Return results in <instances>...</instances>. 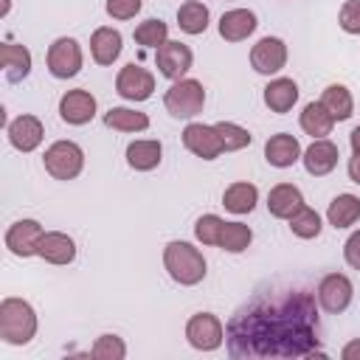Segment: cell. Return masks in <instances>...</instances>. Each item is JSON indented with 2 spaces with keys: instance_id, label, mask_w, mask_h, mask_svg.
<instances>
[{
  "instance_id": "cell-22",
  "label": "cell",
  "mask_w": 360,
  "mask_h": 360,
  "mask_svg": "<svg viewBox=\"0 0 360 360\" xmlns=\"http://www.w3.org/2000/svg\"><path fill=\"white\" fill-rule=\"evenodd\" d=\"M0 65L8 82H22L31 73V51L17 42H3L0 45Z\"/></svg>"
},
{
  "instance_id": "cell-30",
  "label": "cell",
  "mask_w": 360,
  "mask_h": 360,
  "mask_svg": "<svg viewBox=\"0 0 360 360\" xmlns=\"http://www.w3.org/2000/svg\"><path fill=\"white\" fill-rule=\"evenodd\" d=\"M177 25L180 31L197 37L208 28V8L200 3V0H186L180 8H177Z\"/></svg>"
},
{
  "instance_id": "cell-25",
  "label": "cell",
  "mask_w": 360,
  "mask_h": 360,
  "mask_svg": "<svg viewBox=\"0 0 360 360\" xmlns=\"http://www.w3.org/2000/svg\"><path fill=\"white\" fill-rule=\"evenodd\" d=\"M332 127H335V118H332V112L321 101H309L301 110V129L307 135H312V141L315 138H326L332 132Z\"/></svg>"
},
{
  "instance_id": "cell-31",
  "label": "cell",
  "mask_w": 360,
  "mask_h": 360,
  "mask_svg": "<svg viewBox=\"0 0 360 360\" xmlns=\"http://www.w3.org/2000/svg\"><path fill=\"white\" fill-rule=\"evenodd\" d=\"M253 242V231L245 222H225L219 233V248L228 253H242Z\"/></svg>"
},
{
  "instance_id": "cell-19",
  "label": "cell",
  "mask_w": 360,
  "mask_h": 360,
  "mask_svg": "<svg viewBox=\"0 0 360 360\" xmlns=\"http://www.w3.org/2000/svg\"><path fill=\"white\" fill-rule=\"evenodd\" d=\"M121 48H124V39H121V31L118 28L101 25L90 37V53H93V62L96 65H112L121 56Z\"/></svg>"
},
{
  "instance_id": "cell-15",
  "label": "cell",
  "mask_w": 360,
  "mask_h": 360,
  "mask_svg": "<svg viewBox=\"0 0 360 360\" xmlns=\"http://www.w3.org/2000/svg\"><path fill=\"white\" fill-rule=\"evenodd\" d=\"M338 158H340L338 146H335L332 141H326V138H315V141L304 149V155H301L304 169H307L312 177H323V174H329V172L338 166Z\"/></svg>"
},
{
  "instance_id": "cell-34",
  "label": "cell",
  "mask_w": 360,
  "mask_h": 360,
  "mask_svg": "<svg viewBox=\"0 0 360 360\" xmlns=\"http://www.w3.org/2000/svg\"><path fill=\"white\" fill-rule=\"evenodd\" d=\"M214 129L222 141V152H239L250 143V132L233 121H219V124H214Z\"/></svg>"
},
{
  "instance_id": "cell-10",
  "label": "cell",
  "mask_w": 360,
  "mask_h": 360,
  "mask_svg": "<svg viewBox=\"0 0 360 360\" xmlns=\"http://www.w3.org/2000/svg\"><path fill=\"white\" fill-rule=\"evenodd\" d=\"M354 298V287L349 281V276L343 273H329L321 278L318 284V304L329 312V315H340Z\"/></svg>"
},
{
  "instance_id": "cell-41",
  "label": "cell",
  "mask_w": 360,
  "mask_h": 360,
  "mask_svg": "<svg viewBox=\"0 0 360 360\" xmlns=\"http://www.w3.org/2000/svg\"><path fill=\"white\" fill-rule=\"evenodd\" d=\"M346 172H349V180L360 186V155H352V158H349V166H346Z\"/></svg>"
},
{
  "instance_id": "cell-36",
  "label": "cell",
  "mask_w": 360,
  "mask_h": 360,
  "mask_svg": "<svg viewBox=\"0 0 360 360\" xmlns=\"http://www.w3.org/2000/svg\"><path fill=\"white\" fill-rule=\"evenodd\" d=\"M222 225L225 219L217 217V214H202L194 225V236L202 242V245H219V233H222Z\"/></svg>"
},
{
  "instance_id": "cell-28",
  "label": "cell",
  "mask_w": 360,
  "mask_h": 360,
  "mask_svg": "<svg viewBox=\"0 0 360 360\" xmlns=\"http://www.w3.org/2000/svg\"><path fill=\"white\" fill-rule=\"evenodd\" d=\"M104 127L118 129V132H141L149 127V115L129 110V107H110L104 112Z\"/></svg>"
},
{
  "instance_id": "cell-35",
  "label": "cell",
  "mask_w": 360,
  "mask_h": 360,
  "mask_svg": "<svg viewBox=\"0 0 360 360\" xmlns=\"http://www.w3.org/2000/svg\"><path fill=\"white\" fill-rule=\"evenodd\" d=\"M90 354L96 360H124L127 346H124V340L118 335H101V338H96Z\"/></svg>"
},
{
  "instance_id": "cell-39",
  "label": "cell",
  "mask_w": 360,
  "mask_h": 360,
  "mask_svg": "<svg viewBox=\"0 0 360 360\" xmlns=\"http://www.w3.org/2000/svg\"><path fill=\"white\" fill-rule=\"evenodd\" d=\"M343 259L352 270H360V231H354L343 245Z\"/></svg>"
},
{
  "instance_id": "cell-40",
  "label": "cell",
  "mask_w": 360,
  "mask_h": 360,
  "mask_svg": "<svg viewBox=\"0 0 360 360\" xmlns=\"http://www.w3.org/2000/svg\"><path fill=\"white\" fill-rule=\"evenodd\" d=\"M340 357H343V360H360V338H357V340H349V343L340 349Z\"/></svg>"
},
{
  "instance_id": "cell-32",
  "label": "cell",
  "mask_w": 360,
  "mask_h": 360,
  "mask_svg": "<svg viewBox=\"0 0 360 360\" xmlns=\"http://www.w3.org/2000/svg\"><path fill=\"white\" fill-rule=\"evenodd\" d=\"M132 37H135V42H138L141 48H155V51H158V48L169 39V25H166L163 20H155V17H152V20H143V22L135 28Z\"/></svg>"
},
{
  "instance_id": "cell-18",
  "label": "cell",
  "mask_w": 360,
  "mask_h": 360,
  "mask_svg": "<svg viewBox=\"0 0 360 360\" xmlns=\"http://www.w3.org/2000/svg\"><path fill=\"white\" fill-rule=\"evenodd\" d=\"M256 14L250 8H231L219 17V37L225 42H242L256 31Z\"/></svg>"
},
{
  "instance_id": "cell-42",
  "label": "cell",
  "mask_w": 360,
  "mask_h": 360,
  "mask_svg": "<svg viewBox=\"0 0 360 360\" xmlns=\"http://www.w3.org/2000/svg\"><path fill=\"white\" fill-rule=\"evenodd\" d=\"M349 143H352V152H354V155H360V127H354V129H352Z\"/></svg>"
},
{
  "instance_id": "cell-16",
  "label": "cell",
  "mask_w": 360,
  "mask_h": 360,
  "mask_svg": "<svg viewBox=\"0 0 360 360\" xmlns=\"http://www.w3.org/2000/svg\"><path fill=\"white\" fill-rule=\"evenodd\" d=\"M42 135H45V129L37 115H17L8 124V141L17 152H34L42 143Z\"/></svg>"
},
{
  "instance_id": "cell-29",
  "label": "cell",
  "mask_w": 360,
  "mask_h": 360,
  "mask_svg": "<svg viewBox=\"0 0 360 360\" xmlns=\"http://www.w3.org/2000/svg\"><path fill=\"white\" fill-rule=\"evenodd\" d=\"M321 104L332 112L335 121H346L354 112V98H352L349 87H343V84H329L321 96Z\"/></svg>"
},
{
  "instance_id": "cell-2",
  "label": "cell",
  "mask_w": 360,
  "mask_h": 360,
  "mask_svg": "<svg viewBox=\"0 0 360 360\" xmlns=\"http://www.w3.org/2000/svg\"><path fill=\"white\" fill-rule=\"evenodd\" d=\"M163 267L183 287H194V284H200L205 278V259H202V253L194 245L180 242V239H174V242H169L163 248Z\"/></svg>"
},
{
  "instance_id": "cell-20",
  "label": "cell",
  "mask_w": 360,
  "mask_h": 360,
  "mask_svg": "<svg viewBox=\"0 0 360 360\" xmlns=\"http://www.w3.org/2000/svg\"><path fill=\"white\" fill-rule=\"evenodd\" d=\"M267 208H270L273 217L290 219L295 211L304 208V194H301V188L292 186V183H278V186H273L270 194H267Z\"/></svg>"
},
{
  "instance_id": "cell-13",
  "label": "cell",
  "mask_w": 360,
  "mask_h": 360,
  "mask_svg": "<svg viewBox=\"0 0 360 360\" xmlns=\"http://www.w3.org/2000/svg\"><path fill=\"white\" fill-rule=\"evenodd\" d=\"M183 146H186L191 155L202 158V160H214V158H219V152H222V141H219L217 129L208 127V124H197V121L183 129Z\"/></svg>"
},
{
  "instance_id": "cell-8",
  "label": "cell",
  "mask_w": 360,
  "mask_h": 360,
  "mask_svg": "<svg viewBox=\"0 0 360 360\" xmlns=\"http://www.w3.org/2000/svg\"><path fill=\"white\" fill-rule=\"evenodd\" d=\"M155 62H158V70H160L166 79L177 82V79H183V76L191 70L194 53H191V48H188L186 42H180V39H166V42L155 51Z\"/></svg>"
},
{
  "instance_id": "cell-6",
  "label": "cell",
  "mask_w": 360,
  "mask_h": 360,
  "mask_svg": "<svg viewBox=\"0 0 360 360\" xmlns=\"http://www.w3.org/2000/svg\"><path fill=\"white\" fill-rule=\"evenodd\" d=\"M48 70L56 79H73L82 70V45L73 37H59L48 48Z\"/></svg>"
},
{
  "instance_id": "cell-23",
  "label": "cell",
  "mask_w": 360,
  "mask_h": 360,
  "mask_svg": "<svg viewBox=\"0 0 360 360\" xmlns=\"http://www.w3.org/2000/svg\"><path fill=\"white\" fill-rule=\"evenodd\" d=\"M295 101H298V84L287 76H278L264 87V104L270 112H278V115L290 112Z\"/></svg>"
},
{
  "instance_id": "cell-24",
  "label": "cell",
  "mask_w": 360,
  "mask_h": 360,
  "mask_svg": "<svg viewBox=\"0 0 360 360\" xmlns=\"http://www.w3.org/2000/svg\"><path fill=\"white\" fill-rule=\"evenodd\" d=\"M256 200H259V188L253 183H231L225 191H222V205L231 211V214H250L256 208Z\"/></svg>"
},
{
  "instance_id": "cell-5",
  "label": "cell",
  "mask_w": 360,
  "mask_h": 360,
  "mask_svg": "<svg viewBox=\"0 0 360 360\" xmlns=\"http://www.w3.org/2000/svg\"><path fill=\"white\" fill-rule=\"evenodd\" d=\"M163 104H166L169 115H174V118H194L197 112H202L205 90H202V84L197 79H177L166 90Z\"/></svg>"
},
{
  "instance_id": "cell-33",
  "label": "cell",
  "mask_w": 360,
  "mask_h": 360,
  "mask_svg": "<svg viewBox=\"0 0 360 360\" xmlns=\"http://www.w3.org/2000/svg\"><path fill=\"white\" fill-rule=\"evenodd\" d=\"M290 231L298 236V239H315L318 233H321V217H318V211H312L309 205H304L301 211H295L290 219Z\"/></svg>"
},
{
  "instance_id": "cell-11",
  "label": "cell",
  "mask_w": 360,
  "mask_h": 360,
  "mask_svg": "<svg viewBox=\"0 0 360 360\" xmlns=\"http://www.w3.org/2000/svg\"><path fill=\"white\" fill-rule=\"evenodd\" d=\"M45 231L37 219H17L8 231H6V248L20 256V259H28V256H37L39 253V242H42Z\"/></svg>"
},
{
  "instance_id": "cell-27",
  "label": "cell",
  "mask_w": 360,
  "mask_h": 360,
  "mask_svg": "<svg viewBox=\"0 0 360 360\" xmlns=\"http://www.w3.org/2000/svg\"><path fill=\"white\" fill-rule=\"evenodd\" d=\"M326 219L332 228H349L360 219V197L354 194H338L329 208H326Z\"/></svg>"
},
{
  "instance_id": "cell-26",
  "label": "cell",
  "mask_w": 360,
  "mask_h": 360,
  "mask_svg": "<svg viewBox=\"0 0 360 360\" xmlns=\"http://www.w3.org/2000/svg\"><path fill=\"white\" fill-rule=\"evenodd\" d=\"M160 155H163L160 141H132L127 146V163L135 172H152L160 163Z\"/></svg>"
},
{
  "instance_id": "cell-12",
  "label": "cell",
  "mask_w": 360,
  "mask_h": 360,
  "mask_svg": "<svg viewBox=\"0 0 360 360\" xmlns=\"http://www.w3.org/2000/svg\"><path fill=\"white\" fill-rule=\"evenodd\" d=\"M250 65L262 76H273L287 65V45L278 37H262L250 48Z\"/></svg>"
},
{
  "instance_id": "cell-17",
  "label": "cell",
  "mask_w": 360,
  "mask_h": 360,
  "mask_svg": "<svg viewBox=\"0 0 360 360\" xmlns=\"http://www.w3.org/2000/svg\"><path fill=\"white\" fill-rule=\"evenodd\" d=\"M301 143H298V138L295 135H290V132H278V135H270L267 141H264V158H267V163L270 166H276V169H287V166H292L295 160H301Z\"/></svg>"
},
{
  "instance_id": "cell-4",
  "label": "cell",
  "mask_w": 360,
  "mask_h": 360,
  "mask_svg": "<svg viewBox=\"0 0 360 360\" xmlns=\"http://www.w3.org/2000/svg\"><path fill=\"white\" fill-rule=\"evenodd\" d=\"M42 163L53 180H73L84 169V152L76 141H56L45 149Z\"/></svg>"
},
{
  "instance_id": "cell-3",
  "label": "cell",
  "mask_w": 360,
  "mask_h": 360,
  "mask_svg": "<svg viewBox=\"0 0 360 360\" xmlns=\"http://www.w3.org/2000/svg\"><path fill=\"white\" fill-rule=\"evenodd\" d=\"M37 335V312L22 298H3L0 304V338L8 346H25Z\"/></svg>"
},
{
  "instance_id": "cell-9",
  "label": "cell",
  "mask_w": 360,
  "mask_h": 360,
  "mask_svg": "<svg viewBox=\"0 0 360 360\" xmlns=\"http://www.w3.org/2000/svg\"><path fill=\"white\" fill-rule=\"evenodd\" d=\"M115 90H118V96L127 98V101H146V98L155 93V76H152L146 68L129 62V65H124V68L118 70V76H115Z\"/></svg>"
},
{
  "instance_id": "cell-1",
  "label": "cell",
  "mask_w": 360,
  "mask_h": 360,
  "mask_svg": "<svg viewBox=\"0 0 360 360\" xmlns=\"http://www.w3.org/2000/svg\"><path fill=\"white\" fill-rule=\"evenodd\" d=\"M231 357H309L318 346V312L307 292L259 295L225 329Z\"/></svg>"
},
{
  "instance_id": "cell-14",
  "label": "cell",
  "mask_w": 360,
  "mask_h": 360,
  "mask_svg": "<svg viewBox=\"0 0 360 360\" xmlns=\"http://www.w3.org/2000/svg\"><path fill=\"white\" fill-rule=\"evenodd\" d=\"M59 115L65 124H73V127H82L87 121H93L96 115V96L90 90H68L62 98H59Z\"/></svg>"
},
{
  "instance_id": "cell-7",
  "label": "cell",
  "mask_w": 360,
  "mask_h": 360,
  "mask_svg": "<svg viewBox=\"0 0 360 360\" xmlns=\"http://www.w3.org/2000/svg\"><path fill=\"white\" fill-rule=\"evenodd\" d=\"M186 340L200 349V352H214L222 346L225 340V329H222V321L211 312H197L188 318L186 323Z\"/></svg>"
},
{
  "instance_id": "cell-38",
  "label": "cell",
  "mask_w": 360,
  "mask_h": 360,
  "mask_svg": "<svg viewBox=\"0 0 360 360\" xmlns=\"http://www.w3.org/2000/svg\"><path fill=\"white\" fill-rule=\"evenodd\" d=\"M141 0H107V14L112 17V20H132L138 11H141Z\"/></svg>"
},
{
  "instance_id": "cell-37",
  "label": "cell",
  "mask_w": 360,
  "mask_h": 360,
  "mask_svg": "<svg viewBox=\"0 0 360 360\" xmlns=\"http://www.w3.org/2000/svg\"><path fill=\"white\" fill-rule=\"evenodd\" d=\"M338 20H340V28L346 34H360V0H346L340 6Z\"/></svg>"
},
{
  "instance_id": "cell-21",
  "label": "cell",
  "mask_w": 360,
  "mask_h": 360,
  "mask_svg": "<svg viewBox=\"0 0 360 360\" xmlns=\"http://www.w3.org/2000/svg\"><path fill=\"white\" fill-rule=\"evenodd\" d=\"M48 264H70L76 259V242L62 231H48L39 242V253Z\"/></svg>"
}]
</instances>
